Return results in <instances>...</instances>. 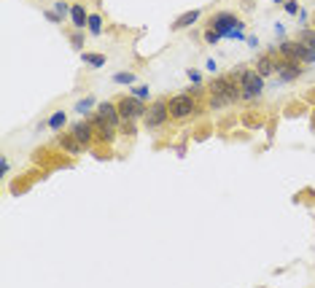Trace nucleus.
<instances>
[{
	"mask_svg": "<svg viewBox=\"0 0 315 288\" xmlns=\"http://www.w3.org/2000/svg\"><path fill=\"white\" fill-rule=\"evenodd\" d=\"M199 19V11L194 8V11H186V14H180L175 22H173V30H183V27H189V24H194Z\"/></svg>",
	"mask_w": 315,
	"mask_h": 288,
	"instance_id": "12",
	"label": "nucleus"
},
{
	"mask_svg": "<svg viewBox=\"0 0 315 288\" xmlns=\"http://www.w3.org/2000/svg\"><path fill=\"white\" fill-rule=\"evenodd\" d=\"M94 119H100L102 124H108V127L116 129V127H119V121H121V116H119V105L102 102L100 108H97V116H94Z\"/></svg>",
	"mask_w": 315,
	"mask_h": 288,
	"instance_id": "7",
	"label": "nucleus"
},
{
	"mask_svg": "<svg viewBox=\"0 0 315 288\" xmlns=\"http://www.w3.org/2000/svg\"><path fill=\"white\" fill-rule=\"evenodd\" d=\"M94 132H97V129H94V124H89V121H78L73 127V135L78 138L81 146H89V143L94 140Z\"/></svg>",
	"mask_w": 315,
	"mask_h": 288,
	"instance_id": "9",
	"label": "nucleus"
},
{
	"mask_svg": "<svg viewBox=\"0 0 315 288\" xmlns=\"http://www.w3.org/2000/svg\"><path fill=\"white\" fill-rule=\"evenodd\" d=\"M167 119H170V102H167V100H156V102L146 111V124H148L151 129H154V127H162Z\"/></svg>",
	"mask_w": 315,
	"mask_h": 288,
	"instance_id": "6",
	"label": "nucleus"
},
{
	"mask_svg": "<svg viewBox=\"0 0 315 288\" xmlns=\"http://www.w3.org/2000/svg\"><path fill=\"white\" fill-rule=\"evenodd\" d=\"M264 75L259 70H243L240 73V89H243V100H256L264 89Z\"/></svg>",
	"mask_w": 315,
	"mask_h": 288,
	"instance_id": "2",
	"label": "nucleus"
},
{
	"mask_svg": "<svg viewBox=\"0 0 315 288\" xmlns=\"http://www.w3.org/2000/svg\"><path fill=\"white\" fill-rule=\"evenodd\" d=\"M218 38H221V35H218V33L213 30V27H210V30L205 33V41H207V43H216V41H218Z\"/></svg>",
	"mask_w": 315,
	"mask_h": 288,
	"instance_id": "22",
	"label": "nucleus"
},
{
	"mask_svg": "<svg viewBox=\"0 0 315 288\" xmlns=\"http://www.w3.org/2000/svg\"><path fill=\"white\" fill-rule=\"evenodd\" d=\"M70 16H73V24L81 27V30H84V24H89V14L84 11L81 3H70Z\"/></svg>",
	"mask_w": 315,
	"mask_h": 288,
	"instance_id": "10",
	"label": "nucleus"
},
{
	"mask_svg": "<svg viewBox=\"0 0 315 288\" xmlns=\"http://www.w3.org/2000/svg\"><path fill=\"white\" fill-rule=\"evenodd\" d=\"M135 97L146 100V97H148V86H138V89H135Z\"/></svg>",
	"mask_w": 315,
	"mask_h": 288,
	"instance_id": "23",
	"label": "nucleus"
},
{
	"mask_svg": "<svg viewBox=\"0 0 315 288\" xmlns=\"http://www.w3.org/2000/svg\"><path fill=\"white\" fill-rule=\"evenodd\" d=\"M89 108H92V100H81L78 105H75V111H78V113H81V116H84V113H87Z\"/></svg>",
	"mask_w": 315,
	"mask_h": 288,
	"instance_id": "20",
	"label": "nucleus"
},
{
	"mask_svg": "<svg viewBox=\"0 0 315 288\" xmlns=\"http://www.w3.org/2000/svg\"><path fill=\"white\" fill-rule=\"evenodd\" d=\"M60 146H62L65 151H70V153H78V151L84 148L75 135H60Z\"/></svg>",
	"mask_w": 315,
	"mask_h": 288,
	"instance_id": "13",
	"label": "nucleus"
},
{
	"mask_svg": "<svg viewBox=\"0 0 315 288\" xmlns=\"http://www.w3.org/2000/svg\"><path fill=\"white\" fill-rule=\"evenodd\" d=\"M84 62L92 65V68H102V65H105V57H102V54H84Z\"/></svg>",
	"mask_w": 315,
	"mask_h": 288,
	"instance_id": "14",
	"label": "nucleus"
},
{
	"mask_svg": "<svg viewBox=\"0 0 315 288\" xmlns=\"http://www.w3.org/2000/svg\"><path fill=\"white\" fill-rule=\"evenodd\" d=\"M0 167H3V175H8V170H11V162L3 156V159H0Z\"/></svg>",
	"mask_w": 315,
	"mask_h": 288,
	"instance_id": "24",
	"label": "nucleus"
},
{
	"mask_svg": "<svg viewBox=\"0 0 315 288\" xmlns=\"http://www.w3.org/2000/svg\"><path fill=\"white\" fill-rule=\"evenodd\" d=\"M243 97V89L237 86L234 78H218L213 81V89H210V102L216 105V108H221V105H229L234 100Z\"/></svg>",
	"mask_w": 315,
	"mask_h": 288,
	"instance_id": "1",
	"label": "nucleus"
},
{
	"mask_svg": "<svg viewBox=\"0 0 315 288\" xmlns=\"http://www.w3.org/2000/svg\"><path fill=\"white\" fill-rule=\"evenodd\" d=\"M62 124H65V113H62V111H57L54 116L49 119V127H51V129H60Z\"/></svg>",
	"mask_w": 315,
	"mask_h": 288,
	"instance_id": "17",
	"label": "nucleus"
},
{
	"mask_svg": "<svg viewBox=\"0 0 315 288\" xmlns=\"http://www.w3.org/2000/svg\"><path fill=\"white\" fill-rule=\"evenodd\" d=\"M210 27L218 33V35H226V38H232V33H237L243 27V22L237 19L234 14H216L213 16V22H210Z\"/></svg>",
	"mask_w": 315,
	"mask_h": 288,
	"instance_id": "4",
	"label": "nucleus"
},
{
	"mask_svg": "<svg viewBox=\"0 0 315 288\" xmlns=\"http://www.w3.org/2000/svg\"><path fill=\"white\" fill-rule=\"evenodd\" d=\"M272 3H280V0H272Z\"/></svg>",
	"mask_w": 315,
	"mask_h": 288,
	"instance_id": "25",
	"label": "nucleus"
},
{
	"mask_svg": "<svg viewBox=\"0 0 315 288\" xmlns=\"http://www.w3.org/2000/svg\"><path fill=\"white\" fill-rule=\"evenodd\" d=\"M285 11H288V14H299V3H297V0H285Z\"/></svg>",
	"mask_w": 315,
	"mask_h": 288,
	"instance_id": "21",
	"label": "nucleus"
},
{
	"mask_svg": "<svg viewBox=\"0 0 315 288\" xmlns=\"http://www.w3.org/2000/svg\"><path fill=\"white\" fill-rule=\"evenodd\" d=\"M143 113H146V105H143L140 97H124V100H119V116H121V121H135V119L143 116Z\"/></svg>",
	"mask_w": 315,
	"mask_h": 288,
	"instance_id": "5",
	"label": "nucleus"
},
{
	"mask_svg": "<svg viewBox=\"0 0 315 288\" xmlns=\"http://www.w3.org/2000/svg\"><path fill=\"white\" fill-rule=\"evenodd\" d=\"M89 33H92V35H100V33H102V19H100L97 14L89 16Z\"/></svg>",
	"mask_w": 315,
	"mask_h": 288,
	"instance_id": "16",
	"label": "nucleus"
},
{
	"mask_svg": "<svg viewBox=\"0 0 315 288\" xmlns=\"http://www.w3.org/2000/svg\"><path fill=\"white\" fill-rule=\"evenodd\" d=\"M299 62H294V60H283L278 62V78L280 81H294V78H299Z\"/></svg>",
	"mask_w": 315,
	"mask_h": 288,
	"instance_id": "8",
	"label": "nucleus"
},
{
	"mask_svg": "<svg viewBox=\"0 0 315 288\" xmlns=\"http://www.w3.org/2000/svg\"><path fill=\"white\" fill-rule=\"evenodd\" d=\"M54 11H57V14H60V16L65 19V14L70 11V3H65V0H57V3H54Z\"/></svg>",
	"mask_w": 315,
	"mask_h": 288,
	"instance_id": "18",
	"label": "nucleus"
},
{
	"mask_svg": "<svg viewBox=\"0 0 315 288\" xmlns=\"http://www.w3.org/2000/svg\"><path fill=\"white\" fill-rule=\"evenodd\" d=\"M256 70L261 75H272V73H278V62H275L272 57H259V60H256Z\"/></svg>",
	"mask_w": 315,
	"mask_h": 288,
	"instance_id": "11",
	"label": "nucleus"
},
{
	"mask_svg": "<svg viewBox=\"0 0 315 288\" xmlns=\"http://www.w3.org/2000/svg\"><path fill=\"white\" fill-rule=\"evenodd\" d=\"M192 113H197V102L192 94H178L170 100V116L173 119H189Z\"/></svg>",
	"mask_w": 315,
	"mask_h": 288,
	"instance_id": "3",
	"label": "nucleus"
},
{
	"mask_svg": "<svg viewBox=\"0 0 315 288\" xmlns=\"http://www.w3.org/2000/svg\"><path fill=\"white\" fill-rule=\"evenodd\" d=\"M299 41L307 46V49H312L315 51V30H304L302 35H299Z\"/></svg>",
	"mask_w": 315,
	"mask_h": 288,
	"instance_id": "15",
	"label": "nucleus"
},
{
	"mask_svg": "<svg viewBox=\"0 0 315 288\" xmlns=\"http://www.w3.org/2000/svg\"><path fill=\"white\" fill-rule=\"evenodd\" d=\"M113 81H116V84H132V81H135V75H132V73H116V75H113Z\"/></svg>",
	"mask_w": 315,
	"mask_h": 288,
	"instance_id": "19",
	"label": "nucleus"
}]
</instances>
